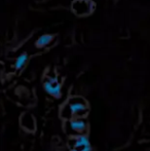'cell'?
Wrapping results in <instances>:
<instances>
[{
	"label": "cell",
	"mask_w": 150,
	"mask_h": 151,
	"mask_svg": "<svg viewBox=\"0 0 150 151\" xmlns=\"http://www.w3.org/2000/svg\"><path fill=\"white\" fill-rule=\"evenodd\" d=\"M69 129L74 134H82L86 129V122L82 119H73L69 122Z\"/></svg>",
	"instance_id": "cell-5"
},
{
	"label": "cell",
	"mask_w": 150,
	"mask_h": 151,
	"mask_svg": "<svg viewBox=\"0 0 150 151\" xmlns=\"http://www.w3.org/2000/svg\"><path fill=\"white\" fill-rule=\"evenodd\" d=\"M55 37H56V35H54V34H50V33L42 34V35H40L39 37L35 40L34 44H35V46H36V48H38V50H40V48H44L47 45H50V44L54 41Z\"/></svg>",
	"instance_id": "cell-4"
},
{
	"label": "cell",
	"mask_w": 150,
	"mask_h": 151,
	"mask_svg": "<svg viewBox=\"0 0 150 151\" xmlns=\"http://www.w3.org/2000/svg\"><path fill=\"white\" fill-rule=\"evenodd\" d=\"M43 88L52 97L60 98L62 96V86L57 77H46L43 81Z\"/></svg>",
	"instance_id": "cell-2"
},
{
	"label": "cell",
	"mask_w": 150,
	"mask_h": 151,
	"mask_svg": "<svg viewBox=\"0 0 150 151\" xmlns=\"http://www.w3.org/2000/svg\"><path fill=\"white\" fill-rule=\"evenodd\" d=\"M88 112V104L84 101L82 98L77 97V98H72L70 101L68 102V104L66 105V107L63 110L62 116L64 118H70L71 116H84Z\"/></svg>",
	"instance_id": "cell-1"
},
{
	"label": "cell",
	"mask_w": 150,
	"mask_h": 151,
	"mask_svg": "<svg viewBox=\"0 0 150 151\" xmlns=\"http://www.w3.org/2000/svg\"><path fill=\"white\" fill-rule=\"evenodd\" d=\"M29 60V56L27 52H22L20 56L17 57L16 61H14V69L16 70H21L25 67V65L27 64V62Z\"/></svg>",
	"instance_id": "cell-6"
},
{
	"label": "cell",
	"mask_w": 150,
	"mask_h": 151,
	"mask_svg": "<svg viewBox=\"0 0 150 151\" xmlns=\"http://www.w3.org/2000/svg\"><path fill=\"white\" fill-rule=\"evenodd\" d=\"M71 151H90L92 147H90V140L88 137L83 135L78 136L76 139L73 140L70 144Z\"/></svg>",
	"instance_id": "cell-3"
}]
</instances>
